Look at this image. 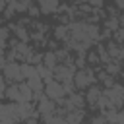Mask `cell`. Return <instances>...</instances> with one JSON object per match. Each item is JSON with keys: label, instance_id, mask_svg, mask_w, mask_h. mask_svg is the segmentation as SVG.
Masks as SVG:
<instances>
[{"label": "cell", "instance_id": "obj_23", "mask_svg": "<svg viewBox=\"0 0 124 124\" xmlns=\"http://www.w3.org/2000/svg\"><path fill=\"white\" fill-rule=\"evenodd\" d=\"M114 83H116V79H114L112 76H105V78H103V85H105V89H110Z\"/></svg>", "mask_w": 124, "mask_h": 124}, {"label": "cell", "instance_id": "obj_11", "mask_svg": "<svg viewBox=\"0 0 124 124\" xmlns=\"http://www.w3.org/2000/svg\"><path fill=\"white\" fill-rule=\"evenodd\" d=\"M35 70H37V76L41 78V81H43V83H48V81H52V79H54V74H52V70H48L46 66L39 64V66H35Z\"/></svg>", "mask_w": 124, "mask_h": 124}, {"label": "cell", "instance_id": "obj_14", "mask_svg": "<svg viewBox=\"0 0 124 124\" xmlns=\"http://www.w3.org/2000/svg\"><path fill=\"white\" fill-rule=\"evenodd\" d=\"M25 85L35 93V91H43V87H45V83L41 81V78L39 76H33V78H29V79H25Z\"/></svg>", "mask_w": 124, "mask_h": 124}, {"label": "cell", "instance_id": "obj_22", "mask_svg": "<svg viewBox=\"0 0 124 124\" xmlns=\"http://www.w3.org/2000/svg\"><path fill=\"white\" fill-rule=\"evenodd\" d=\"M87 4L91 6V10H101V8H105V0H87Z\"/></svg>", "mask_w": 124, "mask_h": 124}, {"label": "cell", "instance_id": "obj_3", "mask_svg": "<svg viewBox=\"0 0 124 124\" xmlns=\"http://www.w3.org/2000/svg\"><path fill=\"white\" fill-rule=\"evenodd\" d=\"M43 93H45V97H48L50 101H60V99H64V97H66L62 83H58L56 79H52V81L45 83V87H43Z\"/></svg>", "mask_w": 124, "mask_h": 124}, {"label": "cell", "instance_id": "obj_32", "mask_svg": "<svg viewBox=\"0 0 124 124\" xmlns=\"http://www.w3.org/2000/svg\"><path fill=\"white\" fill-rule=\"evenodd\" d=\"M58 2H60V0H58Z\"/></svg>", "mask_w": 124, "mask_h": 124}, {"label": "cell", "instance_id": "obj_9", "mask_svg": "<svg viewBox=\"0 0 124 124\" xmlns=\"http://www.w3.org/2000/svg\"><path fill=\"white\" fill-rule=\"evenodd\" d=\"M101 91H103V89H101L99 85H95V83H93V85H89V87H87V93H85V97H83V99H85V103L95 105V103H97V99L101 97Z\"/></svg>", "mask_w": 124, "mask_h": 124}, {"label": "cell", "instance_id": "obj_31", "mask_svg": "<svg viewBox=\"0 0 124 124\" xmlns=\"http://www.w3.org/2000/svg\"><path fill=\"white\" fill-rule=\"evenodd\" d=\"M78 4H87V0H76V6Z\"/></svg>", "mask_w": 124, "mask_h": 124}, {"label": "cell", "instance_id": "obj_18", "mask_svg": "<svg viewBox=\"0 0 124 124\" xmlns=\"http://www.w3.org/2000/svg\"><path fill=\"white\" fill-rule=\"evenodd\" d=\"M112 43H116V45H122V41H124V27H118L116 31H112Z\"/></svg>", "mask_w": 124, "mask_h": 124}, {"label": "cell", "instance_id": "obj_7", "mask_svg": "<svg viewBox=\"0 0 124 124\" xmlns=\"http://www.w3.org/2000/svg\"><path fill=\"white\" fill-rule=\"evenodd\" d=\"M85 118V110L83 108H76V110H70L64 114V120L70 122V124H81Z\"/></svg>", "mask_w": 124, "mask_h": 124}, {"label": "cell", "instance_id": "obj_26", "mask_svg": "<svg viewBox=\"0 0 124 124\" xmlns=\"http://www.w3.org/2000/svg\"><path fill=\"white\" fill-rule=\"evenodd\" d=\"M114 8L116 10H122L124 8V0H114Z\"/></svg>", "mask_w": 124, "mask_h": 124}, {"label": "cell", "instance_id": "obj_28", "mask_svg": "<svg viewBox=\"0 0 124 124\" xmlns=\"http://www.w3.org/2000/svg\"><path fill=\"white\" fill-rule=\"evenodd\" d=\"M23 124H41V122H39L37 118H27V120H25Z\"/></svg>", "mask_w": 124, "mask_h": 124}, {"label": "cell", "instance_id": "obj_6", "mask_svg": "<svg viewBox=\"0 0 124 124\" xmlns=\"http://www.w3.org/2000/svg\"><path fill=\"white\" fill-rule=\"evenodd\" d=\"M107 48V54H108V58L112 60V62H120L122 60V56H124V48H122V45H116V43H108V46H105Z\"/></svg>", "mask_w": 124, "mask_h": 124}, {"label": "cell", "instance_id": "obj_20", "mask_svg": "<svg viewBox=\"0 0 124 124\" xmlns=\"http://www.w3.org/2000/svg\"><path fill=\"white\" fill-rule=\"evenodd\" d=\"M27 14H29V19H31V17H37V16H41V10H39V6H35V4H29V6H27Z\"/></svg>", "mask_w": 124, "mask_h": 124}, {"label": "cell", "instance_id": "obj_2", "mask_svg": "<svg viewBox=\"0 0 124 124\" xmlns=\"http://www.w3.org/2000/svg\"><path fill=\"white\" fill-rule=\"evenodd\" d=\"M2 78H4L8 83H21L23 78H21L19 64H17V62H6V64L2 66Z\"/></svg>", "mask_w": 124, "mask_h": 124}, {"label": "cell", "instance_id": "obj_4", "mask_svg": "<svg viewBox=\"0 0 124 124\" xmlns=\"http://www.w3.org/2000/svg\"><path fill=\"white\" fill-rule=\"evenodd\" d=\"M74 72H76V68H74V66H68V64H58V66L52 70V74H54V79H56L58 83L72 81V78H74Z\"/></svg>", "mask_w": 124, "mask_h": 124}, {"label": "cell", "instance_id": "obj_5", "mask_svg": "<svg viewBox=\"0 0 124 124\" xmlns=\"http://www.w3.org/2000/svg\"><path fill=\"white\" fill-rule=\"evenodd\" d=\"M35 110L39 112V116H43V114H56V103H54V101H50L48 97H45V95H43V97L37 101Z\"/></svg>", "mask_w": 124, "mask_h": 124}, {"label": "cell", "instance_id": "obj_15", "mask_svg": "<svg viewBox=\"0 0 124 124\" xmlns=\"http://www.w3.org/2000/svg\"><path fill=\"white\" fill-rule=\"evenodd\" d=\"M19 70H21V78H23V81H25V79H29V78H33V76H37V70H35V66L27 64V62L19 64Z\"/></svg>", "mask_w": 124, "mask_h": 124}, {"label": "cell", "instance_id": "obj_25", "mask_svg": "<svg viewBox=\"0 0 124 124\" xmlns=\"http://www.w3.org/2000/svg\"><path fill=\"white\" fill-rule=\"evenodd\" d=\"M4 91H6V79L0 74V97H4Z\"/></svg>", "mask_w": 124, "mask_h": 124}, {"label": "cell", "instance_id": "obj_10", "mask_svg": "<svg viewBox=\"0 0 124 124\" xmlns=\"http://www.w3.org/2000/svg\"><path fill=\"white\" fill-rule=\"evenodd\" d=\"M39 2V10L41 14H54L58 10V0H37Z\"/></svg>", "mask_w": 124, "mask_h": 124}, {"label": "cell", "instance_id": "obj_21", "mask_svg": "<svg viewBox=\"0 0 124 124\" xmlns=\"http://www.w3.org/2000/svg\"><path fill=\"white\" fill-rule=\"evenodd\" d=\"M8 41H10V29L0 27V43H8Z\"/></svg>", "mask_w": 124, "mask_h": 124}, {"label": "cell", "instance_id": "obj_19", "mask_svg": "<svg viewBox=\"0 0 124 124\" xmlns=\"http://www.w3.org/2000/svg\"><path fill=\"white\" fill-rule=\"evenodd\" d=\"M14 14H16V6H14V0H8V4H6V8H4V17H6V19H10Z\"/></svg>", "mask_w": 124, "mask_h": 124}, {"label": "cell", "instance_id": "obj_29", "mask_svg": "<svg viewBox=\"0 0 124 124\" xmlns=\"http://www.w3.org/2000/svg\"><path fill=\"white\" fill-rule=\"evenodd\" d=\"M6 4H8V0H0V12H4V8H6Z\"/></svg>", "mask_w": 124, "mask_h": 124}, {"label": "cell", "instance_id": "obj_16", "mask_svg": "<svg viewBox=\"0 0 124 124\" xmlns=\"http://www.w3.org/2000/svg\"><path fill=\"white\" fill-rule=\"evenodd\" d=\"M68 35H70L68 25H56V27H54V39H56V41H66Z\"/></svg>", "mask_w": 124, "mask_h": 124}, {"label": "cell", "instance_id": "obj_30", "mask_svg": "<svg viewBox=\"0 0 124 124\" xmlns=\"http://www.w3.org/2000/svg\"><path fill=\"white\" fill-rule=\"evenodd\" d=\"M4 64H6V60H4V58H0V74H2V66H4Z\"/></svg>", "mask_w": 124, "mask_h": 124}, {"label": "cell", "instance_id": "obj_8", "mask_svg": "<svg viewBox=\"0 0 124 124\" xmlns=\"http://www.w3.org/2000/svg\"><path fill=\"white\" fill-rule=\"evenodd\" d=\"M6 99H10V103H21V97H19V87L17 83H10L6 85V91H4Z\"/></svg>", "mask_w": 124, "mask_h": 124}, {"label": "cell", "instance_id": "obj_24", "mask_svg": "<svg viewBox=\"0 0 124 124\" xmlns=\"http://www.w3.org/2000/svg\"><path fill=\"white\" fill-rule=\"evenodd\" d=\"M89 124H107V120H105L101 114H97V116H93V118L89 120Z\"/></svg>", "mask_w": 124, "mask_h": 124}, {"label": "cell", "instance_id": "obj_12", "mask_svg": "<svg viewBox=\"0 0 124 124\" xmlns=\"http://www.w3.org/2000/svg\"><path fill=\"white\" fill-rule=\"evenodd\" d=\"M43 66H46L48 70H54L56 66H58V60H56V54L52 52V50H48V52H43V62H41Z\"/></svg>", "mask_w": 124, "mask_h": 124}, {"label": "cell", "instance_id": "obj_17", "mask_svg": "<svg viewBox=\"0 0 124 124\" xmlns=\"http://www.w3.org/2000/svg\"><path fill=\"white\" fill-rule=\"evenodd\" d=\"M118 27H120L118 17H107V19H105V29H107V31H110V33H112V31H116Z\"/></svg>", "mask_w": 124, "mask_h": 124}, {"label": "cell", "instance_id": "obj_13", "mask_svg": "<svg viewBox=\"0 0 124 124\" xmlns=\"http://www.w3.org/2000/svg\"><path fill=\"white\" fill-rule=\"evenodd\" d=\"M8 29L16 33V39H17V41H21V43H27V41H29V33H27L25 27H21V25H12V27H8Z\"/></svg>", "mask_w": 124, "mask_h": 124}, {"label": "cell", "instance_id": "obj_27", "mask_svg": "<svg viewBox=\"0 0 124 124\" xmlns=\"http://www.w3.org/2000/svg\"><path fill=\"white\" fill-rule=\"evenodd\" d=\"M0 124H16L12 118H0Z\"/></svg>", "mask_w": 124, "mask_h": 124}, {"label": "cell", "instance_id": "obj_1", "mask_svg": "<svg viewBox=\"0 0 124 124\" xmlns=\"http://www.w3.org/2000/svg\"><path fill=\"white\" fill-rule=\"evenodd\" d=\"M97 79H95V74H93V68H79L74 72V78H72V83L78 89H87L89 85H93Z\"/></svg>", "mask_w": 124, "mask_h": 124}]
</instances>
